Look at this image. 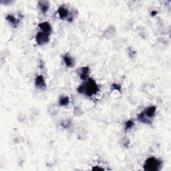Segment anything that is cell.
<instances>
[{
	"instance_id": "7a4b0ae2",
	"label": "cell",
	"mask_w": 171,
	"mask_h": 171,
	"mask_svg": "<svg viewBox=\"0 0 171 171\" xmlns=\"http://www.w3.org/2000/svg\"><path fill=\"white\" fill-rule=\"evenodd\" d=\"M156 106H150L146 108L143 112H142L141 114L138 116V119L142 123H147L150 124L151 121L150 120V118H152L154 116L155 112H156Z\"/></svg>"
},
{
	"instance_id": "277c9868",
	"label": "cell",
	"mask_w": 171,
	"mask_h": 171,
	"mask_svg": "<svg viewBox=\"0 0 171 171\" xmlns=\"http://www.w3.org/2000/svg\"><path fill=\"white\" fill-rule=\"evenodd\" d=\"M49 34H46L43 32H38L35 35V41L38 45H44L48 43L49 41Z\"/></svg>"
},
{
	"instance_id": "4fadbf2b",
	"label": "cell",
	"mask_w": 171,
	"mask_h": 171,
	"mask_svg": "<svg viewBox=\"0 0 171 171\" xmlns=\"http://www.w3.org/2000/svg\"><path fill=\"white\" fill-rule=\"evenodd\" d=\"M134 125V123L132 120H128L125 123V130H128L131 129Z\"/></svg>"
},
{
	"instance_id": "30bf717a",
	"label": "cell",
	"mask_w": 171,
	"mask_h": 171,
	"mask_svg": "<svg viewBox=\"0 0 171 171\" xmlns=\"http://www.w3.org/2000/svg\"><path fill=\"white\" fill-rule=\"evenodd\" d=\"M57 13H58L59 16L62 19L66 18L69 15L68 10L64 7H60L58 10H57Z\"/></svg>"
},
{
	"instance_id": "8fae6325",
	"label": "cell",
	"mask_w": 171,
	"mask_h": 171,
	"mask_svg": "<svg viewBox=\"0 0 171 171\" xmlns=\"http://www.w3.org/2000/svg\"><path fill=\"white\" fill-rule=\"evenodd\" d=\"M6 19H7V20L10 22L11 24H12V25L14 26H15V25L17 26V24L19 22V19H16L14 15H10V14L7 15V17H6Z\"/></svg>"
},
{
	"instance_id": "8992f818",
	"label": "cell",
	"mask_w": 171,
	"mask_h": 171,
	"mask_svg": "<svg viewBox=\"0 0 171 171\" xmlns=\"http://www.w3.org/2000/svg\"><path fill=\"white\" fill-rule=\"evenodd\" d=\"M78 74L79 75L80 78L83 80H86L87 78L89 75L90 73V68L88 67H82L79 68L77 71Z\"/></svg>"
},
{
	"instance_id": "9a60e30c",
	"label": "cell",
	"mask_w": 171,
	"mask_h": 171,
	"mask_svg": "<svg viewBox=\"0 0 171 171\" xmlns=\"http://www.w3.org/2000/svg\"><path fill=\"white\" fill-rule=\"evenodd\" d=\"M157 14V12L156 11H152V12H151V15H152V16H155Z\"/></svg>"
},
{
	"instance_id": "2e32d148",
	"label": "cell",
	"mask_w": 171,
	"mask_h": 171,
	"mask_svg": "<svg viewBox=\"0 0 171 171\" xmlns=\"http://www.w3.org/2000/svg\"><path fill=\"white\" fill-rule=\"evenodd\" d=\"M92 170H104L103 168H98V167H94L92 168Z\"/></svg>"
},
{
	"instance_id": "7c38bea8",
	"label": "cell",
	"mask_w": 171,
	"mask_h": 171,
	"mask_svg": "<svg viewBox=\"0 0 171 171\" xmlns=\"http://www.w3.org/2000/svg\"><path fill=\"white\" fill-rule=\"evenodd\" d=\"M69 102H70V100H69L68 97H66V96L61 97L60 99V100H59L60 105L62 106H67L68 104H69Z\"/></svg>"
},
{
	"instance_id": "ba28073f",
	"label": "cell",
	"mask_w": 171,
	"mask_h": 171,
	"mask_svg": "<svg viewBox=\"0 0 171 171\" xmlns=\"http://www.w3.org/2000/svg\"><path fill=\"white\" fill-rule=\"evenodd\" d=\"M63 60L64 62H65L66 65L68 66V67H70V68H72L74 66V59L72 58V57L70 56V55H69L68 54H66L64 55L63 57Z\"/></svg>"
},
{
	"instance_id": "9c48e42d",
	"label": "cell",
	"mask_w": 171,
	"mask_h": 171,
	"mask_svg": "<svg viewBox=\"0 0 171 171\" xmlns=\"http://www.w3.org/2000/svg\"><path fill=\"white\" fill-rule=\"evenodd\" d=\"M38 6L40 9L41 12L43 14H45L49 10V2L46 1H40L38 2Z\"/></svg>"
},
{
	"instance_id": "5b68a950",
	"label": "cell",
	"mask_w": 171,
	"mask_h": 171,
	"mask_svg": "<svg viewBox=\"0 0 171 171\" xmlns=\"http://www.w3.org/2000/svg\"><path fill=\"white\" fill-rule=\"evenodd\" d=\"M35 87H36L37 89H41L44 90L46 88V84L45 80H44V78L43 75H39L38 76L36 77L35 80Z\"/></svg>"
},
{
	"instance_id": "6da1fadb",
	"label": "cell",
	"mask_w": 171,
	"mask_h": 171,
	"mask_svg": "<svg viewBox=\"0 0 171 171\" xmlns=\"http://www.w3.org/2000/svg\"><path fill=\"white\" fill-rule=\"evenodd\" d=\"M98 91V86L92 78L86 79V82L78 88V92L80 94H84L88 97H91L93 95L96 94Z\"/></svg>"
},
{
	"instance_id": "52a82bcc",
	"label": "cell",
	"mask_w": 171,
	"mask_h": 171,
	"mask_svg": "<svg viewBox=\"0 0 171 171\" xmlns=\"http://www.w3.org/2000/svg\"><path fill=\"white\" fill-rule=\"evenodd\" d=\"M39 27L43 32L46 34H48L50 35L52 32V27H51L50 24L48 22H42L39 24Z\"/></svg>"
},
{
	"instance_id": "5bb4252c",
	"label": "cell",
	"mask_w": 171,
	"mask_h": 171,
	"mask_svg": "<svg viewBox=\"0 0 171 171\" xmlns=\"http://www.w3.org/2000/svg\"><path fill=\"white\" fill-rule=\"evenodd\" d=\"M112 90H116L119 91L120 92H121V86L120 84H113L112 85Z\"/></svg>"
},
{
	"instance_id": "3957f363",
	"label": "cell",
	"mask_w": 171,
	"mask_h": 171,
	"mask_svg": "<svg viewBox=\"0 0 171 171\" xmlns=\"http://www.w3.org/2000/svg\"><path fill=\"white\" fill-rule=\"evenodd\" d=\"M162 166V161L155 157H150L146 159L144 164V169L147 171H158Z\"/></svg>"
}]
</instances>
